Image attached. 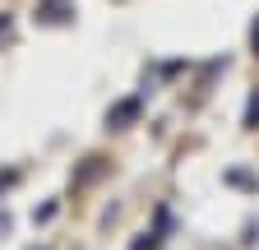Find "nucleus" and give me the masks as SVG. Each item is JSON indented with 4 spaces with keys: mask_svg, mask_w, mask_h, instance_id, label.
Masks as SVG:
<instances>
[{
    "mask_svg": "<svg viewBox=\"0 0 259 250\" xmlns=\"http://www.w3.org/2000/svg\"><path fill=\"white\" fill-rule=\"evenodd\" d=\"M74 19V0H37V23H70Z\"/></svg>",
    "mask_w": 259,
    "mask_h": 250,
    "instance_id": "obj_1",
    "label": "nucleus"
},
{
    "mask_svg": "<svg viewBox=\"0 0 259 250\" xmlns=\"http://www.w3.org/2000/svg\"><path fill=\"white\" fill-rule=\"evenodd\" d=\"M135 116H139V98H125V102H116V107H111V116H107V120H111V125H130Z\"/></svg>",
    "mask_w": 259,
    "mask_h": 250,
    "instance_id": "obj_2",
    "label": "nucleus"
},
{
    "mask_svg": "<svg viewBox=\"0 0 259 250\" xmlns=\"http://www.w3.org/2000/svg\"><path fill=\"white\" fill-rule=\"evenodd\" d=\"M245 125H259V98H250V111H245Z\"/></svg>",
    "mask_w": 259,
    "mask_h": 250,
    "instance_id": "obj_3",
    "label": "nucleus"
},
{
    "mask_svg": "<svg viewBox=\"0 0 259 250\" xmlns=\"http://www.w3.org/2000/svg\"><path fill=\"white\" fill-rule=\"evenodd\" d=\"M10 33V14H0V37H5Z\"/></svg>",
    "mask_w": 259,
    "mask_h": 250,
    "instance_id": "obj_4",
    "label": "nucleus"
},
{
    "mask_svg": "<svg viewBox=\"0 0 259 250\" xmlns=\"http://www.w3.org/2000/svg\"><path fill=\"white\" fill-rule=\"evenodd\" d=\"M0 232H10V218H5V213H0Z\"/></svg>",
    "mask_w": 259,
    "mask_h": 250,
    "instance_id": "obj_5",
    "label": "nucleus"
},
{
    "mask_svg": "<svg viewBox=\"0 0 259 250\" xmlns=\"http://www.w3.org/2000/svg\"><path fill=\"white\" fill-rule=\"evenodd\" d=\"M254 51H259V23H254Z\"/></svg>",
    "mask_w": 259,
    "mask_h": 250,
    "instance_id": "obj_6",
    "label": "nucleus"
}]
</instances>
